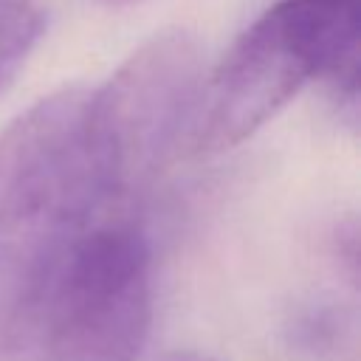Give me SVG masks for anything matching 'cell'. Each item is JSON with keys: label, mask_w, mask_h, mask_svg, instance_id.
Listing matches in <instances>:
<instances>
[{"label": "cell", "mask_w": 361, "mask_h": 361, "mask_svg": "<svg viewBox=\"0 0 361 361\" xmlns=\"http://www.w3.org/2000/svg\"><path fill=\"white\" fill-rule=\"evenodd\" d=\"M149 316V240L138 220H102L0 333V361H138Z\"/></svg>", "instance_id": "3957f363"}, {"label": "cell", "mask_w": 361, "mask_h": 361, "mask_svg": "<svg viewBox=\"0 0 361 361\" xmlns=\"http://www.w3.org/2000/svg\"><path fill=\"white\" fill-rule=\"evenodd\" d=\"M99 220L90 87H62L0 133V333Z\"/></svg>", "instance_id": "6da1fadb"}, {"label": "cell", "mask_w": 361, "mask_h": 361, "mask_svg": "<svg viewBox=\"0 0 361 361\" xmlns=\"http://www.w3.org/2000/svg\"><path fill=\"white\" fill-rule=\"evenodd\" d=\"M102 6H107V8H127V6H135V3H141V0H99Z\"/></svg>", "instance_id": "52a82bcc"}, {"label": "cell", "mask_w": 361, "mask_h": 361, "mask_svg": "<svg viewBox=\"0 0 361 361\" xmlns=\"http://www.w3.org/2000/svg\"><path fill=\"white\" fill-rule=\"evenodd\" d=\"M358 37V0H274L203 73L186 152L206 158L243 144L316 79L355 118Z\"/></svg>", "instance_id": "7a4b0ae2"}, {"label": "cell", "mask_w": 361, "mask_h": 361, "mask_svg": "<svg viewBox=\"0 0 361 361\" xmlns=\"http://www.w3.org/2000/svg\"><path fill=\"white\" fill-rule=\"evenodd\" d=\"M161 361H214V358L200 355V353H169V355H164Z\"/></svg>", "instance_id": "8992f818"}, {"label": "cell", "mask_w": 361, "mask_h": 361, "mask_svg": "<svg viewBox=\"0 0 361 361\" xmlns=\"http://www.w3.org/2000/svg\"><path fill=\"white\" fill-rule=\"evenodd\" d=\"M42 11L31 0H0V93L42 37Z\"/></svg>", "instance_id": "5b68a950"}, {"label": "cell", "mask_w": 361, "mask_h": 361, "mask_svg": "<svg viewBox=\"0 0 361 361\" xmlns=\"http://www.w3.org/2000/svg\"><path fill=\"white\" fill-rule=\"evenodd\" d=\"M200 79L197 42L183 31H164L90 90L102 220H138L141 197L183 147Z\"/></svg>", "instance_id": "277c9868"}]
</instances>
